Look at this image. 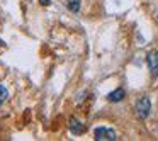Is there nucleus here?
<instances>
[{
	"instance_id": "obj_5",
	"label": "nucleus",
	"mask_w": 158,
	"mask_h": 141,
	"mask_svg": "<svg viewBox=\"0 0 158 141\" xmlns=\"http://www.w3.org/2000/svg\"><path fill=\"white\" fill-rule=\"evenodd\" d=\"M124 97H126V92H124L123 89H116L114 92H110L109 95H107V99H109L110 102H121Z\"/></svg>"
},
{
	"instance_id": "obj_9",
	"label": "nucleus",
	"mask_w": 158,
	"mask_h": 141,
	"mask_svg": "<svg viewBox=\"0 0 158 141\" xmlns=\"http://www.w3.org/2000/svg\"><path fill=\"white\" fill-rule=\"evenodd\" d=\"M0 46H4V41H2V39H0Z\"/></svg>"
},
{
	"instance_id": "obj_3",
	"label": "nucleus",
	"mask_w": 158,
	"mask_h": 141,
	"mask_svg": "<svg viewBox=\"0 0 158 141\" xmlns=\"http://www.w3.org/2000/svg\"><path fill=\"white\" fill-rule=\"evenodd\" d=\"M146 63L151 72V77H158V51H150L146 55Z\"/></svg>"
},
{
	"instance_id": "obj_4",
	"label": "nucleus",
	"mask_w": 158,
	"mask_h": 141,
	"mask_svg": "<svg viewBox=\"0 0 158 141\" xmlns=\"http://www.w3.org/2000/svg\"><path fill=\"white\" fill-rule=\"evenodd\" d=\"M70 131H72L73 134H82V133H85V124H82L78 119L72 117V119H70Z\"/></svg>"
},
{
	"instance_id": "obj_8",
	"label": "nucleus",
	"mask_w": 158,
	"mask_h": 141,
	"mask_svg": "<svg viewBox=\"0 0 158 141\" xmlns=\"http://www.w3.org/2000/svg\"><path fill=\"white\" fill-rule=\"evenodd\" d=\"M39 2H41V5H49L51 4V0H39Z\"/></svg>"
},
{
	"instance_id": "obj_7",
	"label": "nucleus",
	"mask_w": 158,
	"mask_h": 141,
	"mask_svg": "<svg viewBox=\"0 0 158 141\" xmlns=\"http://www.w3.org/2000/svg\"><path fill=\"white\" fill-rule=\"evenodd\" d=\"M7 99H9V90L5 89L4 85H0V106H2Z\"/></svg>"
},
{
	"instance_id": "obj_6",
	"label": "nucleus",
	"mask_w": 158,
	"mask_h": 141,
	"mask_svg": "<svg viewBox=\"0 0 158 141\" xmlns=\"http://www.w3.org/2000/svg\"><path fill=\"white\" fill-rule=\"evenodd\" d=\"M66 7H68V10H72V12H78L80 10V0H68Z\"/></svg>"
},
{
	"instance_id": "obj_1",
	"label": "nucleus",
	"mask_w": 158,
	"mask_h": 141,
	"mask_svg": "<svg viewBox=\"0 0 158 141\" xmlns=\"http://www.w3.org/2000/svg\"><path fill=\"white\" fill-rule=\"evenodd\" d=\"M151 112V102H150V97L143 95L139 100L136 102V116L139 119H146Z\"/></svg>"
},
{
	"instance_id": "obj_2",
	"label": "nucleus",
	"mask_w": 158,
	"mask_h": 141,
	"mask_svg": "<svg viewBox=\"0 0 158 141\" xmlns=\"http://www.w3.org/2000/svg\"><path fill=\"white\" fill-rule=\"evenodd\" d=\"M94 136H95L97 141H114V139H117L116 131L110 129V127H104V126L97 127V129L94 131Z\"/></svg>"
}]
</instances>
